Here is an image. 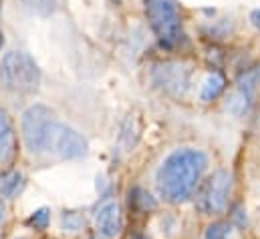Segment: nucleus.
I'll return each instance as SVG.
<instances>
[{"instance_id": "nucleus-1", "label": "nucleus", "mask_w": 260, "mask_h": 239, "mask_svg": "<svg viewBox=\"0 0 260 239\" xmlns=\"http://www.w3.org/2000/svg\"><path fill=\"white\" fill-rule=\"evenodd\" d=\"M208 167L204 151L182 147L170 153L155 173V185L159 195L170 203H182L192 197L198 183Z\"/></svg>"}, {"instance_id": "nucleus-2", "label": "nucleus", "mask_w": 260, "mask_h": 239, "mask_svg": "<svg viewBox=\"0 0 260 239\" xmlns=\"http://www.w3.org/2000/svg\"><path fill=\"white\" fill-rule=\"evenodd\" d=\"M0 85L16 95L37 93L41 85V68L30 55L10 51L0 60Z\"/></svg>"}, {"instance_id": "nucleus-3", "label": "nucleus", "mask_w": 260, "mask_h": 239, "mask_svg": "<svg viewBox=\"0 0 260 239\" xmlns=\"http://www.w3.org/2000/svg\"><path fill=\"white\" fill-rule=\"evenodd\" d=\"M145 16L147 22L157 36L159 45L166 49H172L180 41L182 32V20L176 4L172 0H145Z\"/></svg>"}, {"instance_id": "nucleus-4", "label": "nucleus", "mask_w": 260, "mask_h": 239, "mask_svg": "<svg viewBox=\"0 0 260 239\" xmlns=\"http://www.w3.org/2000/svg\"><path fill=\"white\" fill-rule=\"evenodd\" d=\"M232 189V173L226 169L214 171L196 193V207L204 215H218L226 211L228 195Z\"/></svg>"}, {"instance_id": "nucleus-5", "label": "nucleus", "mask_w": 260, "mask_h": 239, "mask_svg": "<svg viewBox=\"0 0 260 239\" xmlns=\"http://www.w3.org/2000/svg\"><path fill=\"white\" fill-rule=\"evenodd\" d=\"M55 123V115L45 105H32L22 113L20 129L24 145L30 153H45L49 131Z\"/></svg>"}, {"instance_id": "nucleus-6", "label": "nucleus", "mask_w": 260, "mask_h": 239, "mask_svg": "<svg viewBox=\"0 0 260 239\" xmlns=\"http://www.w3.org/2000/svg\"><path fill=\"white\" fill-rule=\"evenodd\" d=\"M87 149H89L87 139L79 131L57 121L53 123L47 137V147H45L47 153H53L59 159H79L87 155Z\"/></svg>"}, {"instance_id": "nucleus-7", "label": "nucleus", "mask_w": 260, "mask_h": 239, "mask_svg": "<svg viewBox=\"0 0 260 239\" xmlns=\"http://www.w3.org/2000/svg\"><path fill=\"white\" fill-rule=\"evenodd\" d=\"M151 81L159 91L172 97H184L192 83V70L184 62L168 60V62H159L153 66Z\"/></svg>"}, {"instance_id": "nucleus-8", "label": "nucleus", "mask_w": 260, "mask_h": 239, "mask_svg": "<svg viewBox=\"0 0 260 239\" xmlns=\"http://www.w3.org/2000/svg\"><path fill=\"white\" fill-rule=\"evenodd\" d=\"M95 225H97V231L105 237H115L119 231H121V225H123V219H121V207L115 203V201H109L105 205H101L97 209V215H95Z\"/></svg>"}, {"instance_id": "nucleus-9", "label": "nucleus", "mask_w": 260, "mask_h": 239, "mask_svg": "<svg viewBox=\"0 0 260 239\" xmlns=\"http://www.w3.org/2000/svg\"><path fill=\"white\" fill-rule=\"evenodd\" d=\"M14 145H16V137H14L10 117L6 115V111L0 109V163L8 161L12 157Z\"/></svg>"}, {"instance_id": "nucleus-10", "label": "nucleus", "mask_w": 260, "mask_h": 239, "mask_svg": "<svg viewBox=\"0 0 260 239\" xmlns=\"http://www.w3.org/2000/svg\"><path fill=\"white\" fill-rule=\"evenodd\" d=\"M24 185V177L20 171H8L0 175V195L2 197H14Z\"/></svg>"}, {"instance_id": "nucleus-11", "label": "nucleus", "mask_w": 260, "mask_h": 239, "mask_svg": "<svg viewBox=\"0 0 260 239\" xmlns=\"http://www.w3.org/2000/svg\"><path fill=\"white\" fill-rule=\"evenodd\" d=\"M224 87H226V81H224L222 74H210V76L206 78L204 87H202L200 99H202L204 103H210V101H214V99H218V97L222 95Z\"/></svg>"}, {"instance_id": "nucleus-12", "label": "nucleus", "mask_w": 260, "mask_h": 239, "mask_svg": "<svg viewBox=\"0 0 260 239\" xmlns=\"http://www.w3.org/2000/svg\"><path fill=\"white\" fill-rule=\"evenodd\" d=\"M226 109H228L232 115H236V117L244 115V113L250 109V93L236 89V91L228 97V101H226Z\"/></svg>"}, {"instance_id": "nucleus-13", "label": "nucleus", "mask_w": 260, "mask_h": 239, "mask_svg": "<svg viewBox=\"0 0 260 239\" xmlns=\"http://www.w3.org/2000/svg\"><path fill=\"white\" fill-rule=\"evenodd\" d=\"M129 203L139 211V213H147V211H151V209H155V201H153V197L147 193V191H143V189H139V187H135V189H131L129 193Z\"/></svg>"}, {"instance_id": "nucleus-14", "label": "nucleus", "mask_w": 260, "mask_h": 239, "mask_svg": "<svg viewBox=\"0 0 260 239\" xmlns=\"http://www.w3.org/2000/svg\"><path fill=\"white\" fill-rule=\"evenodd\" d=\"M22 2L30 12L39 16H51L57 10V0H22Z\"/></svg>"}, {"instance_id": "nucleus-15", "label": "nucleus", "mask_w": 260, "mask_h": 239, "mask_svg": "<svg viewBox=\"0 0 260 239\" xmlns=\"http://www.w3.org/2000/svg\"><path fill=\"white\" fill-rule=\"evenodd\" d=\"M258 83H260V66L248 68V70H244V74L238 76V89L240 91H246V93H252V89Z\"/></svg>"}, {"instance_id": "nucleus-16", "label": "nucleus", "mask_w": 260, "mask_h": 239, "mask_svg": "<svg viewBox=\"0 0 260 239\" xmlns=\"http://www.w3.org/2000/svg\"><path fill=\"white\" fill-rule=\"evenodd\" d=\"M49 221H51V211L47 207H41V209L32 211V215L28 217V225L35 227V229H47Z\"/></svg>"}, {"instance_id": "nucleus-17", "label": "nucleus", "mask_w": 260, "mask_h": 239, "mask_svg": "<svg viewBox=\"0 0 260 239\" xmlns=\"http://www.w3.org/2000/svg\"><path fill=\"white\" fill-rule=\"evenodd\" d=\"M226 235H228V225L222 221H216L206 229V239H226Z\"/></svg>"}, {"instance_id": "nucleus-18", "label": "nucleus", "mask_w": 260, "mask_h": 239, "mask_svg": "<svg viewBox=\"0 0 260 239\" xmlns=\"http://www.w3.org/2000/svg\"><path fill=\"white\" fill-rule=\"evenodd\" d=\"M81 225H83V219L77 217L75 213H67V215H63V227H65V229H69V231H77Z\"/></svg>"}, {"instance_id": "nucleus-19", "label": "nucleus", "mask_w": 260, "mask_h": 239, "mask_svg": "<svg viewBox=\"0 0 260 239\" xmlns=\"http://www.w3.org/2000/svg\"><path fill=\"white\" fill-rule=\"evenodd\" d=\"M232 219H234V223H236V225H240V227H242V225L246 223V211H244L240 205H238V207H234V209H232Z\"/></svg>"}, {"instance_id": "nucleus-20", "label": "nucleus", "mask_w": 260, "mask_h": 239, "mask_svg": "<svg viewBox=\"0 0 260 239\" xmlns=\"http://www.w3.org/2000/svg\"><path fill=\"white\" fill-rule=\"evenodd\" d=\"M250 20H252V24H254L256 28H260V8H258V10H252Z\"/></svg>"}, {"instance_id": "nucleus-21", "label": "nucleus", "mask_w": 260, "mask_h": 239, "mask_svg": "<svg viewBox=\"0 0 260 239\" xmlns=\"http://www.w3.org/2000/svg\"><path fill=\"white\" fill-rule=\"evenodd\" d=\"M2 219H4V205L0 203V221H2Z\"/></svg>"}, {"instance_id": "nucleus-22", "label": "nucleus", "mask_w": 260, "mask_h": 239, "mask_svg": "<svg viewBox=\"0 0 260 239\" xmlns=\"http://www.w3.org/2000/svg\"><path fill=\"white\" fill-rule=\"evenodd\" d=\"M2 45H4V36H2V32H0V49H2Z\"/></svg>"}, {"instance_id": "nucleus-23", "label": "nucleus", "mask_w": 260, "mask_h": 239, "mask_svg": "<svg viewBox=\"0 0 260 239\" xmlns=\"http://www.w3.org/2000/svg\"><path fill=\"white\" fill-rule=\"evenodd\" d=\"M135 239H143V237H135Z\"/></svg>"}]
</instances>
